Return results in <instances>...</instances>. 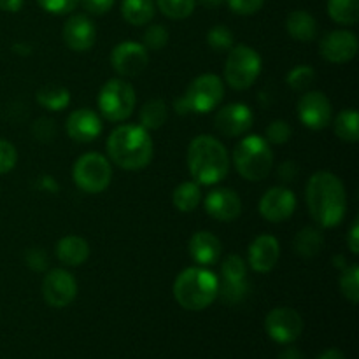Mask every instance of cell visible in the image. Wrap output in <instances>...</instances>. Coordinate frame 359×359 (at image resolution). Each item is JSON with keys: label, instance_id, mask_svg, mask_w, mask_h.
I'll return each mask as SVG.
<instances>
[{"label": "cell", "instance_id": "1", "mask_svg": "<svg viewBox=\"0 0 359 359\" xmlns=\"http://www.w3.org/2000/svg\"><path fill=\"white\" fill-rule=\"evenodd\" d=\"M305 198H307L309 212L319 226L335 228L346 217V188L332 172L321 170L312 174L307 182Z\"/></svg>", "mask_w": 359, "mask_h": 359}, {"label": "cell", "instance_id": "2", "mask_svg": "<svg viewBox=\"0 0 359 359\" xmlns=\"http://www.w3.org/2000/svg\"><path fill=\"white\" fill-rule=\"evenodd\" d=\"M107 153L123 170H142L153 160V139L140 125H121L109 135Z\"/></svg>", "mask_w": 359, "mask_h": 359}, {"label": "cell", "instance_id": "3", "mask_svg": "<svg viewBox=\"0 0 359 359\" xmlns=\"http://www.w3.org/2000/svg\"><path fill=\"white\" fill-rule=\"evenodd\" d=\"M188 168L200 186H214L230 172V154L212 135H198L189 142Z\"/></svg>", "mask_w": 359, "mask_h": 359}, {"label": "cell", "instance_id": "4", "mask_svg": "<svg viewBox=\"0 0 359 359\" xmlns=\"http://www.w3.org/2000/svg\"><path fill=\"white\" fill-rule=\"evenodd\" d=\"M219 279L205 266H189L182 270L174 283V298L182 309L191 312L203 311L216 302Z\"/></svg>", "mask_w": 359, "mask_h": 359}, {"label": "cell", "instance_id": "5", "mask_svg": "<svg viewBox=\"0 0 359 359\" xmlns=\"http://www.w3.org/2000/svg\"><path fill=\"white\" fill-rule=\"evenodd\" d=\"M233 165L245 181L258 182L269 177L273 167V153L265 137H244L235 146Z\"/></svg>", "mask_w": 359, "mask_h": 359}, {"label": "cell", "instance_id": "6", "mask_svg": "<svg viewBox=\"0 0 359 359\" xmlns=\"http://www.w3.org/2000/svg\"><path fill=\"white\" fill-rule=\"evenodd\" d=\"M224 84L216 74H202L186 90L181 100L175 102V111L207 114L212 112L223 102Z\"/></svg>", "mask_w": 359, "mask_h": 359}, {"label": "cell", "instance_id": "7", "mask_svg": "<svg viewBox=\"0 0 359 359\" xmlns=\"http://www.w3.org/2000/svg\"><path fill=\"white\" fill-rule=\"evenodd\" d=\"M262 74V56L251 46L238 44L228 51L224 63V81L237 91H244L256 83Z\"/></svg>", "mask_w": 359, "mask_h": 359}, {"label": "cell", "instance_id": "8", "mask_svg": "<svg viewBox=\"0 0 359 359\" xmlns=\"http://www.w3.org/2000/svg\"><path fill=\"white\" fill-rule=\"evenodd\" d=\"M135 90L123 79H111L98 93V109L107 121L119 123L128 119L135 109Z\"/></svg>", "mask_w": 359, "mask_h": 359}, {"label": "cell", "instance_id": "9", "mask_svg": "<svg viewBox=\"0 0 359 359\" xmlns=\"http://www.w3.org/2000/svg\"><path fill=\"white\" fill-rule=\"evenodd\" d=\"M72 179L77 188L90 195L105 191L111 184L112 167L111 161L98 153H86L74 163Z\"/></svg>", "mask_w": 359, "mask_h": 359}, {"label": "cell", "instance_id": "10", "mask_svg": "<svg viewBox=\"0 0 359 359\" xmlns=\"http://www.w3.org/2000/svg\"><path fill=\"white\" fill-rule=\"evenodd\" d=\"M221 277L223 280L219 283V293L217 297L223 298L224 304L235 305L241 304L249 294V283H248V263L242 256L230 255L226 256L221 263Z\"/></svg>", "mask_w": 359, "mask_h": 359}, {"label": "cell", "instance_id": "11", "mask_svg": "<svg viewBox=\"0 0 359 359\" xmlns=\"http://www.w3.org/2000/svg\"><path fill=\"white\" fill-rule=\"evenodd\" d=\"M265 330L277 344H291L304 333V319L294 309L277 307L265 318Z\"/></svg>", "mask_w": 359, "mask_h": 359}, {"label": "cell", "instance_id": "12", "mask_svg": "<svg viewBox=\"0 0 359 359\" xmlns=\"http://www.w3.org/2000/svg\"><path fill=\"white\" fill-rule=\"evenodd\" d=\"M42 297L49 307H69L77 297V283L72 273L63 269L49 270L42 283Z\"/></svg>", "mask_w": 359, "mask_h": 359}, {"label": "cell", "instance_id": "13", "mask_svg": "<svg viewBox=\"0 0 359 359\" xmlns=\"http://www.w3.org/2000/svg\"><path fill=\"white\" fill-rule=\"evenodd\" d=\"M298 119L311 130H325L332 123V102L323 91H307L298 100Z\"/></svg>", "mask_w": 359, "mask_h": 359}, {"label": "cell", "instance_id": "14", "mask_svg": "<svg viewBox=\"0 0 359 359\" xmlns=\"http://www.w3.org/2000/svg\"><path fill=\"white\" fill-rule=\"evenodd\" d=\"M149 63V53L146 46L139 42L125 41L116 46L111 53V65L119 76L135 77L146 70Z\"/></svg>", "mask_w": 359, "mask_h": 359}, {"label": "cell", "instance_id": "15", "mask_svg": "<svg viewBox=\"0 0 359 359\" xmlns=\"http://www.w3.org/2000/svg\"><path fill=\"white\" fill-rule=\"evenodd\" d=\"M255 123V114L251 107L241 102L228 104L216 112L214 126L224 137H242L251 130Z\"/></svg>", "mask_w": 359, "mask_h": 359}, {"label": "cell", "instance_id": "16", "mask_svg": "<svg viewBox=\"0 0 359 359\" xmlns=\"http://www.w3.org/2000/svg\"><path fill=\"white\" fill-rule=\"evenodd\" d=\"M297 210V196L284 186L270 188L259 200V214L269 223L287 221Z\"/></svg>", "mask_w": 359, "mask_h": 359}, {"label": "cell", "instance_id": "17", "mask_svg": "<svg viewBox=\"0 0 359 359\" xmlns=\"http://www.w3.org/2000/svg\"><path fill=\"white\" fill-rule=\"evenodd\" d=\"M319 53L330 63H347L356 56L358 37L349 30H333L321 39Z\"/></svg>", "mask_w": 359, "mask_h": 359}, {"label": "cell", "instance_id": "18", "mask_svg": "<svg viewBox=\"0 0 359 359\" xmlns=\"http://www.w3.org/2000/svg\"><path fill=\"white\" fill-rule=\"evenodd\" d=\"M63 42L69 49L76 53L90 51L97 41V28L95 23L84 14H74L65 21L62 30Z\"/></svg>", "mask_w": 359, "mask_h": 359}, {"label": "cell", "instance_id": "19", "mask_svg": "<svg viewBox=\"0 0 359 359\" xmlns=\"http://www.w3.org/2000/svg\"><path fill=\"white\" fill-rule=\"evenodd\" d=\"M207 214L212 219L221 221V223H231L237 219L242 212V200L233 189L230 188H217L212 189L209 195L205 196Z\"/></svg>", "mask_w": 359, "mask_h": 359}, {"label": "cell", "instance_id": "20", "mask_svg": "<svg viewBox=\"0 0 359 359\" xmlns=\"http://www.w3.org/2000/svg\"><path fill=\"white\" fill-rule=\"evenodd\" d=\"M280 256V244L273 235H258L248 251V263L255 272L269 273L276 269Z\"/></svg>", "mask_w": 359, "mask_h": 359}, {"label": "cell", "instance_id": "21", "mask_svg": "<svg viewBox=\"0 0 359 359\" xmlns=\"http://www.w3.org/2000/svg\"><path fill=\"white\" fill-rule=\"evenodd\" d=\"M65 128H67V135H69L74 142L88 144V142H93L95 139L100 137L102 119L95 111H91V109L88 107H83L70 112V116L67 118Z\"/></svg>", "mask_w": 359, "mask_h": 359}, {"label": "cell", "instance_id": "22", "mask_svg": "<svg viewBox=\"0 0 359 359\" xmlns=\"http://www.w3.org/2000/svg\"><path fill=\"white\" fill-rule=\"evenodd\" d=\"M223 245L221 241L210 231H196L189 238V256L198 266H212L219 262Z\"/></svg>", "mask_w": 359, "mask_h": 359}, {"label": "cell", "instance_id": "23", "mask_svg": "<svg viewBox=\"0 0 359 359\" xmlns=\"http://www.w3.org/2000/svg\"><path fill=\"white\" fill-rule=\"evenodd\" d=\"M56 256L65 266H81L90 258V244L79 235H67L60 238Z\"/></svg>", "mask_w": 359, "mask_h": 359}, {"label": "cell", "instance_id": "24", "mask_svg": "<svg viewBox=\"0 0 359 359\" xmlns=\"http://www.w3.org/2000/svg\"><path fill=\"white\" fill-rule=\"evenodd\" d=\"M286 30L294 41L312 42L318 35V23L307 11H293L286 20Z\"/></svg>", "mask_w": 359, "mask_h": 359}, {"label": "cell", "instance_id": "25", "mask_svg": "<svg viewBox=\"0 0 359 359\" xmlns=\"http://www.w3.org/2000/svg\"><path fill=\"white\" fill-rule=\"evenodd\" d=\"M325 248V235L314 226H305L294 235L293 249L300 258H314Z\"/></svg>", "mask_w": 359, "mask_h": 359}, {"label": "cell", "instance_id": "26", "mask_svg": "<svg viewBox=\"0 0 359 359\" xmlns=\"http://www.w3.org/2000/svg\"><path fill=\"white\" fill-rule=\"evenodd\" d=\"M156 13V4L153 0H123L121 14L126 23L133 27H142L147 25L154 18Z\"/></svg>", "mask_w": 359, "mask_h": 359}, {"label": "cell", "instance_id": "27", "mask_svg": "<svg viewBox=\"0 0 359 359\" xmlns=\"http://www.w3.org/2000/svg\"><path fill=\"white\" fill-rule=\"evenodd\" d=\"M172 203L181 212H193L202 203V189L195 181H186L174 189Z\"/></svg>", "mask_w": 359, "mask_h": 359}, {"label": "cell", "instance_id": "28", "mask_svg": "<svg viewBox=\"0 0 359 359\" xmlns=\"http://www.w3.org/2000/svg\"><path fill=\"white\" fill-rule=\"evenodd\" d=\"M35 98L44 109L58 112L69 107L70 91L67 88L58 86V84H46V86L39 88Z\"/></svg>", "mask_w": 359, "mask_h": 359}, {"label": "cell", "instance_id": "29", "mask_svg": "<svg viewBox=\"0 0 359 359\" xmlns=\"http://www.w3.org/2000/svg\"><path fill=\"white\" fill-rule=\"evenodd\" d=\"M333 130L335 135L339 137L342 142L356 144L359 140V116L354 109H344L339 112L333 123Z\"/></svg>", "mask_w": 359, "mask_h": 359}, {"label": "cell", "instance_id": "30", "mask_svg": "<svg viewBox=\"0 0 359 359\" xmlns=\"http://www.w3.org/2000/svg\"><path fill=\"white\" fill-rule=\"evenodd\" d=\"M167 118H168L167 104H165L163 100H160V98H153V100L146 102L144 107L140 109V114H139L140 126L146 128L147 132H149V130L161 128V126L167 123Z\"/></svg>", "mask_w": 359, "mask_h": 359}, {"label": "cell", "instance_id": "31", "mask_svg": "<svg viewBox=\"0 0 359 359\" xmlns=\"http://www.w3.org/2000/svg\"><path fill=\"white\" fill-rule=\"evenodd\" d=\"M328 14L339 25H356L359 20V0H328Z\"/></svg>", "mask_w": 359, "mask_h": 359}, {"label": "cell", "instance_id": "32", "mask_svg": "<svg viewBox=\"0 0 359 359\" xmlns=\"http://www.w3.org/2000/svg\"><path fill=\"white\" fill-rule=\"evenodd\" d=\"M161 13L170 20H186L196 7V0H156Z\"/></svg>", "mask_w": 359, "mask_h": 359}, {"label": "cell", "instance_id": "33", "mask_svg": "<svg viewBox=\"0 0 359 359\" xmlns=\"http://www.w3.org/2000/svg\"><path fill=\"white\" fill-rule=\"evenodd\" d=\"M340 291L344 297L356 305L359 302V266L347 265L340 276Z\"/></svg>", "mask_w": 359, "mask_h": 359}, {"label": "cell", "instance_id": "34", "mask_svg": "<svg viewBox=\"0 0 359 359\" xmlns=\"http://www.w3.org/2000/svg\"><path fill=\"white\" fill-rule=\"evenodd\" d=\"M316 79V70L311 65H297L287 72V86L294 91H307Z\"/></svg>", "mask_w": 359, "mask_h": 359}, {"label": "cell", "instance_id": "35", "mask_svg": "<svg viewBox=\"0 0 359 359\" xmlns=\"http://www.w3.org/2000/svg\"><path fill=\"white\" fill-rule=\"evenodd\" d=\"M207 44L214 49V51H230L233 48V34L224 25H216L207 34Z\"/></svg>", "mask_w": 359, "mask_h": 359}, {"label": "cell", "instance_id": "36", "mask_svg": "<svg viewBox=\"0 0 359 359\" xmlns=\"http://www.w3.org/2000/svg\"><path fill=\"white\" fill-rule=\"evenodd\" d=\"M168 30L163 25H149L144 32V46L146 49H153V51H160L168 44Z\"/></svg>", "mask_w": 359, "mask_h": 359}, {"label": "cell", "instance_id": "37", "mask_svg": "<svg viewBox=\"0 0 359 359\" xmlns=\"http://www.w3.org/2000/svg\"><path fill=\"white\" fill-rule=\"evenodd\" d=\"M291 126L287 125L284 119H276V121L270 123L265 130V140L269 144H276V146H283L287 140L291 139Z\"/></svg>", "mask_w": 359, "mask_h": 359}, {"label": "cell", "instance_id": "38", "mask_svg": "<svg viewBox=\"0 0 359 359\" xmlns=\"http://www.w3.org/2000/svg\"><path fill=\"white\" fill-rule=\"evenodd\" d=\"M18 163V151L9 140L0 139V175L13 170Z\"/></svg>", "mask_w": 359, "mask_h": 359}, {"label": "cell", "instance_id": "39", "mask_svg": "<svg viewBox=\"0 0 359 359\" xmlns=\"http://www.w3.org/2000/svg\"><path fill=\"white\" fill-rule=\"evenodd\" d=\"M37 4L46 13L62 16V14L72 13L79 6V0H37Z\"/></svg>", "mask_w": 359, "mask_h": 359}, {"label": "cell", "instance_id": "40", "mask_svg": "<svg viewBox=\"0 0 359 359\" xmlns=\"http://www.w3.org/2000/svg\"><path fill=\"white\" fill-rule=\"evenodd\" d=\"M231 13L238 16H252L263 7L265 0H224Z\"/></svg>", "mask_w": 359, "mask_h": 359}, {"label": "cell", "instance_id": "41", "mask_svg": "<svg viewBox=\"0 0 359 359\" xmlns=\"http://www.w3.org/2000/svg\"><path fill=\"white\" fill-rule=\"evenodd\" d=\"M32 132H34L35 139L41 140V142H49L56 137V126L53 119L48 118H41L34 123L32 126Z\"/></svg>", "mask_w": 359, "mask_h": 359}, {"label": "cell", "instance_id": "42", "mask_svg": "<svg viewBox=\"0 0 359 359\" xmlns=\"http://www.w3.org/2000/svg\"><path fill=\"white\" fill-rule=\"evenodd\" d=\"M25 262H27L28 269L34 272H42L48 269V255L44 249L41 248H30L25 252Z\"/></svg>", "mask_w": 359, "mask_h": 359}, {"label": "cell", "instance_id": "43", "mask_svg": "<svg viewBox=\"0 0 359 359\" xmlns=\"http://www.w3.org/2000/svg\"><path fill=\"white\" fill-rule=\"evenodd\" d=\"M114 2L116 0H79L84 11H88L93 16H104V14H107L114 7Z\"/></svg>", "mask_w": 359, "mask_h": 359}, {"label": "cell", "instance_id": "44", "mask_svg": "<svg viewBox=\"0 0 359 359\" xmlns=\"http://www.w3.org/2000/svg\"><path fill=\"white\" fill-rule=\"evenodd\" d=\"M277 174H279L280 181L290 182V181H294V179H297L298 168L293 161H284V163L279 167V170H277Z\"/></svg>", "mask_w": 359, "mask_h": 359}, {"label": "cell", "instance_id": "45", "mask_svg": "<svg viewBox=\"0 0 359 359\" xmlns=\"http://www.w3.org/2000/svg\"><path fill=\"white\" fill-rule=\"evenodd\" d=\"M347 245H349L351 252L358 255L359 252V221L356 219L349 230V237H347Z\"/></svg>", "mask_w": 359, "mask_h": 359}, {"label": "cell", "instance_id": "46", "mask_svg": "<svg viewBox=\"0 0 359 359\" xmlns=\"http://www.w3.org/2000/svg\"><path fill=\"white\" fill-rule=\"evenodd\" d=\"M39 188L44 189V191L48 193L58 191V184H56L55 177H49V175H42V177L39 179Z\"/></svg>", "mask_w": 359, "mask_h": 359}, {"label": "cell", "instance_id": "47", "mask_svg": "<svg viewBox=\"0 0 359 359\" xmlns=\"http://www.w3.org/2000/svg\"><path fill=\"white\" fill-rule=\"evenodd\" d=\"M25 0H0V9L6 13H18L23 7Z\"/></svg>", "mask_w": 359, "mask_h": 359}, {"label": "cell", "instance_id": "48", "mask_svg": "<svg viewBox=\"0 0 359 359\" xmlns=\"http://www.w3.org/2000/svg\"><path fill=\"white\" fill-rule=\"evenodd\" d=\"M318 359H347V358L340 349H326L325 353L319 354Z\"/></svg>", "mask_w": 359, "mask_h": 359}, {"label": "cell", "instance_id": "49", "mask_svg": "<svg viewBox=\"0 0 359 359\" xmlns=\"http://www.w3.org/2000/svg\"><path fill=\"white\" fill-rule=\"evenodd\" d=\"M279 359H304V354L298 349H294V347H287V349H284L280 353Z\"/></svg>", "mask_w": 359, "mask_h": 359}, {"label": "cell", "instance_id": "50", "mask_svg": "<svg viewBox=\"0 0 359 359\" xmlns=\"http://www.w3.org/2000/svg\"><path fill=\"white\" fill-rule=\"evenodd\" d=\"M13 51L16 53V55H20V56H28L32 53V48H30V46L18 42V44L13 46Z\"/></svg>", "mask_w": 359, "mask_h": 359}, {"label": "cell", "instance_id": "51", "mask_svg": "<svg viewBox=\"0 0 359 359\" xmlns=\"http://www.w3.org/2000/svg\"><path fill=\"white\" fill-rule=\"evenodd\" d=\"M196 2H198L200 6L207 7V9H216V7L223 6L224 0H196Z\"/></svg>", "mask_w": 359, "mask_h": 359}, {"label": "cell", "instance_id": "52", "mask_svg": "<svg viewBox=\"0 0 359 359\" xmlns=\"http://www.w3.org/2000/svg\"><path fill=\"white\" fill-rule=\"evenodd\" d=\"M335 266H339L340 270H344L347 266V259L344 256H335Z\"/></svg>", "mask_w": 359, "mask_h": 359}]
</instances>
